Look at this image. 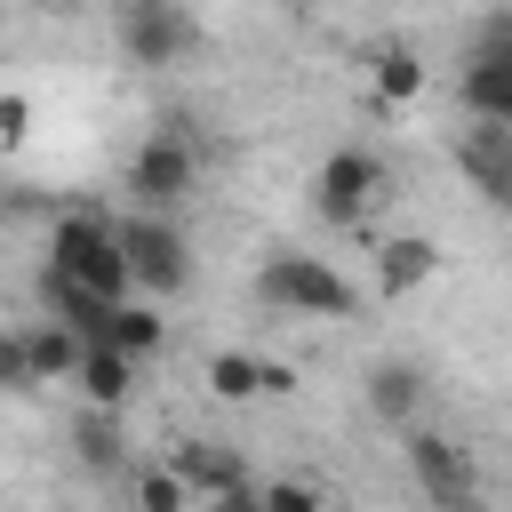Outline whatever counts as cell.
<instances>
[{
    "mask_svg": "<svg viewBox=\"0 0 512 512\" xmlns=\"http://www.w3.org/2000/svg\"><path fill=\"white\" fill-rule=\"evenodd\" d=\"M0 392H40V376H32V352H24V336H0Z\"/></svg>",
    "mask_w": 512,
    "mask_h": 512,
    "instance_id": "cell-20",
    "label": "cell"
},
{
    "mask_svg": "<svg viewBox=\"0 0 512 512\" xmlns=\"http://www.w3.org/2000/svg\"><path fill=\"white\" fill-rule=\"evenodd\" d=\"M24 352H32V376H40V384H56V376H72V368H80V336H72L64 320L24 328Z\"/></svg>",
    "mask_w": 512,
    "mask_h": 512,
    "instance_id": "cell-15",
    "label": "cell"
},
{
    "mask_svg": "<svg viewBox=\"0 0 512 512\" xmlns=\"http://www.w3.org/2000/svg\"><path fill=\"white\" fill-rule=\"evenodd\" d=\"M464 176H472L480 192H496V184L512 176V128H504V120H480V128L464 136Z\"/></svg>",
    "mask_w": 512,
    "mask_h": 512,
    "instance_id": "cell-13",
    "label": "cell"
},
{
    "mask_svg": "<svg viewBox=\"0 0 512 512\" xmlns=\"http://www.w3.org/2000/svg\"><path fill=\"white\" fill-rule=\"evenodd\" d=\"M376 96H384V104H416V96H424V56L400 48V40L376 48Z\"/></svg>",
    "mask_w": 512,
    "mask_h": 512,
    "instance_id": "cell-16",
    "label": "cell"
},
{
    "mask_svg": "<svg viewBox=\"0 0 512 512\" xmlns=\"http://www.w3.org/2000/svg\"><path fill=\"white\" fill-rule=\"evenodd\" d=\"M440 272V248L424 240V232H400V240H384V256H376V288L384 296H408V288H424Z\"/></svg>",
    "mask_w": 512,
    "mask_h": 512,
    "instance_id": "cell-11",
    "label": "cell"
},
{
    "mask_svg": "<svg viewBox=\"0 0 512 512\" xmlns=\"http://www.w3.org/2000/svg\"><path fill=\"white\" fill-rule=\"evenodd\" d=\"M384 192H392V176H384V160L360 152V144H336V152L312 168V216H320V224H360Z\"/></svg>",
    "mask_w": 512,
    "mask_h": 512,
    "instance_id": "cell-5",
    "label": "cell"
},
{
    "mask_svg": "<svg viewBox=\"0 0 512 512\" xmlns=\"http://www.w3.org/2000/svg\"><path fill=\"white\" fill-rule=\"evenodd\" d=\"M488 200H496V208H504V216H512V176H504V184H496V192H488Z\"/></svg>",
    "mask_w": 512,
    "mask_h": 512,
    "instance_id": "cell-23",
    "label": "cell"
},
{
    "mask_svg": "<svg viewBox=\"0 0 512 512\" xmlns=\"http://www.w3.org/2000/svg\"><path fill=\"white\" fill-rule=\"evenodd\" d=\"M192 184H200V152H192V136L152 128V136L136 144V160H128V200H136V208H184Z\"/></svg>",
    "mask_w": 512,
    "mask_h": 512,
    "instance_id": "cell-6",
    "label": "cell"
},
{
    "mask_svg": "<svg viewBox=\"0 0 512 512\" xmlns=\"http://www.w3.org/2000/svg\"><path fill=\"white\" fill-rule=\"evenodd\" d=\"M128 496H136L144 512H184V504H192V488L176 480V464H168V472H136V480H128Z\"/></svg>",
    "mask_w": 512,
    "mask_h": 512,
    "instance_id": "cell-18",
    "label": "cell"
},
{
    "mask_svg": "<svg viewBox=\"0 0 512 512\" xmlns=\"http://www.w3.org/2000/svg\"><path fill=\"white\" fill-rule=\"evenodd\" d=\"M104 336H112V344H120L128 360H152V352L168 344V320H160V304H152V296H144V304H136V296H120V304H112V328H104Z\"/></svg>",
    "mask_w": 512,
    "mask_h": 512,
    "instance_id": "cell-12",
    "label": "cell"
},
{
    "mask_svg": "<svg viewBox=\"0 0 512 512\" xmlns=\"http://www.w3.org/2000/svg\"><path fill=\"white\" fill-rule=\"evenodd\" d=\"M256 384L280 400V392H296V368H288V360H256Z\"/></svg>",
    "mask_w": 512,
    "mask_h": 512,
    "instance_id": "cell-22",
    "label": "cell"
},
{
    "mask_svg": "<svg viewBox=\"0 0 512 512\" xmlns=\"http://www.w3.org/2000/svg\"><path fill=\"white\" fill-rule=\"evenodd\" d=\"M32 136V104L24 96H0V144H24Z\"/></svg>",
    "mask_w": 512,
    "mask_h": 512,
    "instance_id": "cell-21",
    "label": "cell"
},
{
    "mask_svg": "<svg viewBox=\"0 0 512 512\" xmlns=\"http://www.w3.org/2000/svg\"><path fill=\"white\" fill-rule=\"evenodd\" d=\"M200 48V24L184 0H120V56L136 72H168Z\"/></svg>",
    "mask_w": 512,
    "mask_h": 512,
    "instance_id": "cell-4",
    "label": "cell"
},
{
    "mask_svg": "<svg viewBox=\"0 0 512 512\" xmlns=\"http://www.w3.org/2000/svg\"><path fill=\"white\" fill-rule=\"evenodd\" d=\"M72 448H80V464H88V472H120V448H128L120 408H88V416L72 424Z\"/></svg>",
    "mask_w": 512,
    "mask_h": 512,
    "instance_id": "cell-14",
    "label": "cell"
},
{
    "mask_svg": "<svg viewBox=\"0 0 512 512\" xmlns=\"http://www.w3.org/2000/svg\"><path fill=\"white\" fill-rule=\"evenodd\" d=\"M72 384L88 392V408H120V416H128V400H136V360H128L112 336H96V344H80Z\"/></svg>",
    "mask_w": 512,
    "mask_h": 512,
    "instance_id": "cell-9",
    "label": "cell"
},
{
    "mask_svg": "<svg viewBox=\"0 0 512 512\" xmlns=\"http://www.w3.org/2000/svg\"><path fill=\"white\" fill-rule=\"evenodd\" d=\"M208 392L232 400V408L256 400V392H264V384H256V352H216V360H208Z\"/></svg>",
    "mask_w": 512,
    "mask_h": 512,
    "instance_id": "cell-17",
    "label": "cell"
},
{
    "mask_svg": "<svg viewBox=\"0 0 512 512\" xmlns=\"http://www.w3.org/2000/svg\"><path fill=\"white\" fill-rule=\"evenodd\" d=\"M48 264H64L80 288H96V296H128L136 280H128V256H120V232L104 224V216H56V232H48Z\"/></svg>",
    "mask_w": 512,
    "mask_h": 512,
    "instance_id": "cell-3",
    "label": "cell"
},
{
    "mask_svg": "<svg viewBox=\"0 0 512 512\" xmlns=\"http://www.w3.org/2000/svg\"><path fill=\"white\" fill-rule=\"evenodd\" d=\"M256 504H264V512H320V504H328V488H312V480H264V488H256Z\"/></svg>",
    "mask_w": 512,
    "mask_h": 512,
    "instance_id": "cell-19",
    "label": "cell"
},
{
    "mask_svg": "<svg viewBox=\"0 0 512 512\" xmlns=\"http://www.w3.org/2000/svg\"><path fill=\"white\" fill-rule=\"evenodd\" d=\"M176 480L192 488V504L256 512V480H248V472H240V456H232V448H216V440H184V448H176Z\"/></svg>",
    "mask_w": 512,
    "mask_h": 512,
    "instance_id": "cell-7",
    "label": "cell"
},
{
    "mask_svg": "<svg viewBox=\"0 0 512 512\" xmlns=\"http://www.w3.org/2000/svg\"><path fill=\"white\" fill-rule=\"evenodd\" d=\"M112 232H120V256H128L136 296H176V288H192V240H184L176 208H128Z\"/></svg>",
    "mask_w": 512,
    "mask_h": 512,
    "instance_id": "cell-2",
    "label": "cell"
},
{
    "mask_svg": "<svg viewBox=\"0 0 512 512\" xmlns=\"http://www.w3.org/2000/svg\"><path fill=\"white\" fill-rule=\"evenodd\" d=\"M424 392H432V384H424V368H416V360H376L360 400H368V416H376V424L408 432V424H416V408H424Z\"/></svg>",
    "mask_w": 512,
    "mask_h": 512,
    "instance_id": "cell-10",
    "label": "cell"
},
{
    "mask_svg": "<svg viewBox=\"0 0 512 512\" xmlns=\"http://www.w3.org/2000/svg\"><path fill=\"white\" fill-rule=\"evenodd\" d=\"M256 304H264V312L352 320V312H360V288H352L328 256H296V248H280V256H264V264H256Z\"/></svg>",
    "mask_w": 512,
    "mask_h": 512,
    "instance_id": "cell-1",
    "label": "cell"
},
{
    "mask_svg": "<svg viewBox=\"0 0 512 512\" xmlns=\"http://www.w3.org/2000/svg\"><path fill=\"white\" fill-rule=\"evenodd\" d=\"M408 472L432 504H472L480 480H472V456L448 440V432H408Z\"/></svg>",
    "mask_w": 512,
    "mask_h": 512,
    "instance_id": "cell-8",
    "label": "cell"
}]
</instances>
